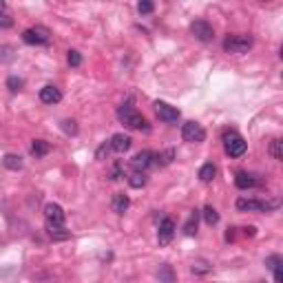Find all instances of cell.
<instances>
[{
  "instance_id": "6da1fadb",
  "label": "cell",
  "mask_w": 283,
  "mask_h": 283,
  "mask_svg": "<svg viewBox=\"0 0 283 283\" xmlns=\"http://www.w3.org/2000/svg\"><path fill=\"white\" fill-rule=\"evenodd\" d=\"M117 119L126 128H131V131H146V133L150 131L148 122H146V119L142 117V113H137L131 104H122V106H119V109H117Z\"/></svg>"
},
{
  "instance_id": "7a4b0ae2",
  "label": "cell",
  "mask_w": 283,
  "mask_h": 283,
  "mask_svg": "<svg viewBox=\"0 0 283 283\" xmlns=\"http://www.w3.org/2000/svg\"><path fill=\"white\" fill-rule=\"evenodd\" d=\"M279 199H270V201H261V199H250V197H239L237 199V210L241 212H270L279 208Z\"/></svg>"
},
{
  "instance_id": "3957f363",
  "label": "cell",
  "mask_w": 283,
  "mask_h": 283,
  "mask_svg": "<svg viewBox=\"0 0 283 283\" xmlns=\"http://www.w3.org/2000/svg\"><path fill=\"white\" fill-rule=\"evenodd\" d=\"M246 148H248L246 140H243L237 131L224 133V150L228 157H241V155L246 153Z\"/></svg>"
},
{
  "instance_id": "277c9868",
  "label": "cell",
  "mask_w": 283,
  "mask_h": 283,
  "mask_svg": "<svg viewBox=\"0 0 283 283\" xmlns=\"http://www.w3.org/2000/svg\"><path fill=\"white\" fill-rule=\"evenodd\" d=\"M22 40L27 44H49L51 42V31L42 25H35V27H29L27 31H22Z\"/></svg>"
},
{
  "instance_id": "5b68a950",
  "label": "cell",
  "mask_w": 283,
  "mask_h": 283,
  "mask_svg": "<svg viewBox=\"0 0 283 283\" xmlns=\"http://www.w3.org/2000/svg\"><path fill=\"white\" fill-rule=\"evenodd\" d=\"M181 137H184V142H190V144H201L206 140V128L197 122H186L181 126Z\"/></svg>"
},
{
  "instance_id": "8992f818",
  "label": "cell",
  "mask_w": 283,
  "mask_h": 283,
  "mask_svg": "<svg viewBox=\"0 0 283 283\" xmlns=\"http://www.w3.org/2000/svg\"><path fill=\"white\" fill-rule=\"evenodd\" d=\"M250 47H252L250 35H230V38H226V42H224V49L228 53H248Z\"/></svg>"
},
{
  "instance_id": "52a82bcc",
  "label": "cell",
  "mask_w": 283,
  "mask_h": 283,
  "mask_svg": "<svg viewBox=\"0 0 283 283\" xmlns=\"http://www.w3.org/2000/svg\"><path fill=\"white\" fill-rule=\"evenodd\" d=\"M153 109H155V115H157L162 122H166V124H172V122H177L179 119V111L175 109V106H170L168 102H155L153 104Z\"/></svg>"
},
{
  "instance_id": "ba28073f",
  "label": "cell",
  "mask_w": 283,
  "mask_h": 283,
  "mask_svg": "<svg viewBox=\"0 0 283 283\" xmlns=\"http://www.w3.org/2000/svg\"><path fill=\"white\" fill-rule=\"evenodd\" d=\"M190 33L199 40V42H210L215 38V31H212V25L206 20H195L190 25Z\"/></svg>"
},
{
  "instance_id": "9c48e42d",
  "label": "cell",
  "mask_w": 283,
  "mask_h": 283,
  "mask_svg": "<svg viewBox=\"0 0 283 283\" xmlns=\"http://www.w3.org/2000/svg\"><path fill=\"white\" fill-rule=\"evenodd\" d=\"M44 217H47V224L49 226H64V210H62L57 203H47L44 206Z\"/></svg>"
},
{
  "instance_id": "30bf717a",
  "label": "cell",
  "mask_w": 283,
  "mask_h": 283,
  "mask_svg": "<svg viewBox=\"0 0 283 283\" xmlns=\"http://www.w3.org/2000/svg\"><path fill=\"white\" fill-rule=\"evenodd\" d=\"M172 237H175V221H172L170 217H166V219L159 224V232H157L159 246H168V243L172 241Z\"/></svg>"
},
{
  "instance_id": "8fae6325",
  "label": "cell",
  "mask_w": 283,
  "mask_h": 283,
  "mask_svg": "<svg viewBox=\"0 0 283 283\" xmlns=\"http://www.w3.org/2000/svg\"><path fill=\"white\" fill-rule=\"evenodd\" d=\"M155 164V155L150 153V150H142V153H137L135 157H133V168H135V172H144L146 168H150Z\"/></svg>"
},
{
  "instance_id": "7c38bea8",
  "label": "cell",
  "mask_w": 283,
  "mask_h": 283,
  "mask_svg": "<svg viewBox=\"0 0 283 283\" xmlns=\"http://www.w3.org/2000/svg\"><path fill=\"white\" fill-rule=\"evenodd\" d=\"M40 100L44 104H57L62 100V91L57 86H53V84H47V86L40 88Z\"/></svg>"
},
{
  "instance_id": "4fadbf2b",
  "label": "cell",
  "mask_w": 283,
  "mask_h": 283,
  "mask_svg": "<svg viewBox=\"0 0 283 283\" xmlns=\"http://www.w3.org/2000/svg\"><path fill=\"white\" fill-rule=\"evenodd\" d=\"M111 148L115 150V153H126L128 148L133 146V140L128 135H124V133H115L113 137H111Z\"/></svg>"
},
{
  "instance_id": "5bb4252c",
  "label": "cell",
  "mask_w": 283,
  "mask_h": 283,
  "mask_svg": "<svg viewBox=\"0 0 283 283\" xmlns=\"http://www.w3.org/2000/svg\"><path fill=\"white\" fill-rule=\"evenodd\" d=\"M234 184H237V188L248 190V188L259 186V179H256L255 175H250V172H237V175H234Z\"/></svg>"
},
{
  "instance_id": "9a60e30c",
  "label": "cell",
  "mask_w": 283,
  "mask_h": 283,
  "mask_svg": "<svg viewBox=\"0 0 283 283\" xmlns=\"http://www.w3.org/2000/svg\"><path fill=\"white\" fill-rule=\"evenodd\" d=\"M111 208H113V212H117V215H124V212H126L128 208H131V199H128V195H124V193L113 195Z\"/></svg>"
},
{
  "instance_id": "2e32d148",
  "label": "cell",
  "mask_w": 283,
  "mask_h": 283,
  "mask_svg": "<svg viewBox=\"0 0 283 283\" xmlns=\"http://www.w3.org/2000/svg\"><path fill=\"white\" fill-rule=\"evenodd\" d=\"M47 234L53 241H66V239H71V230H66L64 226H49L47 224Z\"/></svg>"
},
{
  "instance_id": "e0dca14e",
  "label": "cell",
  "mask_w": 283,
  "mask_h": 283,
  "mask_svg": "<svg viewBox=\"0 0 283 283\" xmlns=\"http://www.w3.org/2000/svg\"><path fill=\"white\" fill-rule=\"evenodd\" d=\"M157 281H159V283H175V281H177L175 272H172V265H168V263H162V265H159V270H157Z\"/></svg>"
},
{
  "instance_id": "ac0fdd59",
  "label": "cell",
  "mask_w": 283,
  "mask_h": 283,
  "mask_svg": "<svg viewBox=\"0 0 283 283\" xmlns=\"http://www.w3.org/2000/svg\"><path fill=\"white\" fill-rule=\"evenodd\" d=\"M49 150H51V144H49V142H44V140H33V144H31V155H33L35 159L44 157Z\"/></svg>"
},
{
  "instance_id": "d6986e66",
  "label": "cell",
  "mask_w": 283,
  "mask_h": 283,
  "mask_svg": "<svg viewBox=\"0 0 283 283\" xmlns=\"http://www.w3.org/2000/svg\"><path fill=\"white\" fill-rule=\"evenodd\" d=\"M2 166L9 168V170H20V168H22V157H20V155L7 153V155L2 157Z\"/></svg>"
},
{
  "instance_id": "ffe728a7",
  "label": "cell",
  "mask_w": 283,
  "mask_h": 283,
  "mask_svg": "<svg viewBox=\"0 0 283 283\" xmlns=\"http://www.w3.org/2000/svg\"><path fill=\"white\" fill-rule=\"evenodd\" d=\"M197 224H199V210H193L188 217V221L184 224V232L188 234V237H193V234H197Z\"/></svg>"
},
{
  "instance_id": "44dd1931",
  "label": "cell",
  "mask_w": 283,
  "mask_h": 283,
  "mask_svg": "<svg viewBox=\"0 0 283 283\" xmlns=\"http://www.w3.org/2000/svg\"><path fill=\"white\" fill-rule=\"evenodd\" d=\"M190 270H193V274H208V272H212V263L206 259H197V261H193Z\"/></svg>"
},
{
  "instance_id": "7402d4cb",
  "label": "cell",
  "mask_w": 283,
  "mask_h": 283,
  "mask_svg": "<svg viewBox=\"0 0 283 283\" xmlns=\"http://www.w3.org/2000/svg\"><path fill=\"white\" fill-rule=\"evenodd\" d=\"M215 175H217V168H215V164H203L201 168H199V179L201 181H212L215 179Z\"/></svg>"
},
{
  "instance_id": "603a6c76",
  "label": "cell",
  "mask_w": 283,
  "mask_h": 283,
  "mask_svg": "<svg viewBox=\"0 0 283 283\" xmlns=\"http://www.w3.org/2000/svg\"><path fill=\"white\" fill-rule=\"evenodd\" d=\"M172 159H175V150H172V148H166L164 153L155 155V164H159V166H168Z\"/></svg>"
},
{
  "instance_id": "cb8c5ba5",
  "label": "cell",
  "mask_w": 283,
  "mask_h": 283,
  "mask_svg": "<svg viewBox=\"0 0 283 283\" xmlns=\"http://www.w3.org/2000/svg\"><path fill=\"white\" fill-rule=\"evenodd\" d=\"M203 221H206L208 226H215L217 221H219V212H217L212 206H206L203 208Z\"/></svg>"
},
{
  "instance_id": "d4e9b609",
  "label": "cell",
  "mask_w": 283,
  "mask_h": 283,
  "mask_svg": "<svg viewBox=\"0 0 283 283\" xmlns=\"http://www.w3.org/2000/svg\"><path fill=\"white\" fill-rule=\"evenodd\" d=\"M270 155H272L277 162L283 159V142L281 140H272V144H270Z\"/></svg>"
},
{
  "instance_id": "484cf974",
  "label": "cell",
  "mask_w": 283,
  "mask_h": 283,
  "mask_svg": "<svg viewBox=\"0 0 283 283\" xmlns=\"http://www.w3.org/2000/svg\"><path fill=\"white\" fill-rule=\"evenodd\" d=\"M128 184H131L133 188H144V186H146V177H144V172H133V175L128 177Z\"/></svg>"
},
{
  "instance_id": "4316f807",
  "label": "cell",
  "mask_w": 283,
  "mask_h": 283,
  "mask_svg": "<svg viewBox=\"0 0 283 283\" xmlns=\"http://www.w3.org/2000/svg\"><path fill=\"white\" fill-rule=\"evenodd\" d=\"M66 60H69V64H71V66H80V64H82V56H80V51H73V49L69 51Z\"/></svg>"
},
{
  "instance_id": "83f0119b",
  "label": "cell",
  "mask_w": 283,
  "mask_h": 283,
  "mask_svg": "<svg viewBox=\"0 0 283 283\" xmlns=\"http://www.w3.org/2000/svg\"><path fill=\"white\" fill-rule=\"evenodd\" d=\"M9 27H13V18L2 11L0 13V29H9Z\"/></svg>"
},
{
  "instance_id": "f1b7e54d",
  "label": "cell",
  "mask_w": 283,
  "mask_h": 283,
  "mask_svg": "<svg viewBox=\"0 0 283 283\" xmlns=\"http://www.w3.org/2000/svg\"><path fill=\"white\" fill-rule=\"evenodd\" d=\"M122 177H124L122 164H115V166L111 168V179H113V181H117V179H122Z\"/></svg>"
},
{
  "instance_id": "f546056e",
  "label": "cell",
  "mask_w": 283,
  "mask_h": 283,
  "mask_svg": "<svg viewBox=\"0 0 283 283\" xmlns=\"http://www.w3.org/2000/svg\"><path fill=\"white\" fill-rule=\"evenodd\" d=\"M153 2H150V0H142V2L140 4H137V11H140V13H150V11H153Z\"/></svg>"
},
{
  "instance_id": "4dcf8cb0",
  "label": "cell",
  "mask_w": 283,
  "mask_h": 283,
  "mask_svg": "<svg viewBox=\"0 0 283 283\" xmlns=\"http://www.w3.org/2000/svg\"><path fill=\"white\" fill-rule=\"evenodd\" d=\"M7 86L11 88V91H20V88H22V80L20 78H9L7 80Z\"/></svg>"
},
{
  "instance_id": "1f68e13d",
  "label": "cell",
  "mask_w": 283,
  "mask_h": 283,
  "mask_svg": "<svg viewBox=\"0 0 283 283\" xmlns=\"http://www.w3.org/2000/svg\"><path fill=\"white\" fill-rule=\"evenodd\" d=\"M265 265H268V268H270V270L279 268V265H281V256H279V255H272V256H270V259H268V261H265Z\"/></svg>"
},
{
  "instance_id": "d6a6232c",
  "label": "cell",
  "mask_w": 283,
  "mask_h": 283,
  "mask_svg": "<svg viewBox=\"0 0 283 283\" xmlns=\"http://www.w3.org/2000/svg\"><path fill=\"white\" fill-rule=\"evenodd\" d=\"M109 150H111V144H109V142H104V144L97 148L95 157H97V159H104V155H109Z\"/></svg>"
},
{
  "instance_id": "836d02e7",
  "label": "cell",
  "mask_w": 283,
  "mask_h": 283,
  "mask_svg": "<svg viewBox=\"0 0 283 283\" xmlns=\"http://www.w3.org/2000/svg\"><path fill=\"white\" fill-rule=\"evenodd\" d=\"M62 126H64V131L71 133V135H75V133H78V126H75V122H71V119H64V122H62Z\"/></svg>"
},
{
  "instance_id": "e575fe53",
  "label": "cell",
  "mask_w": 283,
  "mask_h": 283,
  "mask_svg": "<svg viewBox=\"0 0 283 283\" xmlns=\"http://www.w3.org/2000/svg\"><path fill=\"white\" fill-rule=\"evenodd\" d=\"M2 9H4V2H2V0H0V13H2Z\"/></svg>"
}]
</instances>
